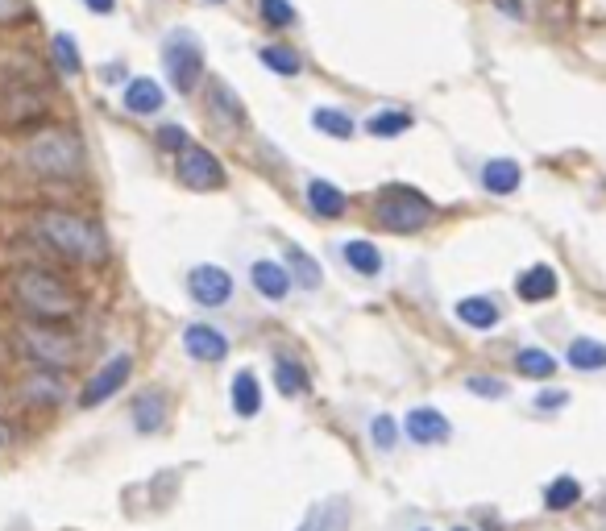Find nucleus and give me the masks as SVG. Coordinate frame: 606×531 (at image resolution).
Returning <instances> with one entry per match:
<instances>
[{
  "label": "nucleus",
  "instance_id": "f257e3e1",
  "mask_svg": "<svg viewBox=\"0 0 606 531\" xmlns=\"http://www.w3.org/2000/svg\"><path fill=\"white\" fill-rule=\"evenodd\" d=\"M38 237L54 249V254H63L71 262H84V266H96L108 254L104 233L92 225V220L75 216V212H63V208L38 212Z\"/></svg>",
  "mask_w": 606,
  "mask_h": 531
},
{
  "label": "nucleus",
  "instance_id": "f03ea898",
  "mask_svg": "<svg viewBox=\"0 0 606 531\" xmlns=\"http://www.w3.org/2000/svg\"><path fill=\"white\" fill-rule=\"evenodd\" d=\"M13 299H17L30 316H38L42 324L67 320L75 307H79L75 291L63 283V278H54V274H46V270H21V274H13Z\"/></svg>",
  "mask_w": 606,
  "mask_h": 531
},
{
  "label": "nucleus",
  "instance_id": "7ed1b4c3",
  "mask_svg": "<svg viewBox=\"0 0 606 531\" xmlns=\"http://www.w3.org/2000/svg\"><path fill=\"white\" fill-rule=\"evenodd\" d=\"M25 162L42 179H75L84 171V146L75 142V133L67 129H42L25 146Z\"/></svg>",
  "mask_w": 606,
  "mask_h": 531
},
{
  "label": "nucleus",
  "instance_id": "20e7f679",
  "mask_svg": "<svg viewBox=\"0 0 606 531\" xmlns=\"http://www.w3.org/2000/svg\"><path fill=\"white\" fill-rule=\"evenodd\" d=\"M374 216H378V225L387 229V233H420V229H428L432 220H436V208L424 200L420 191L395 187V191H387L378 200Z\"/></svg>",
  "mask_w": 606,
  "mask_h": 531
},
{
  "label": "nucleus",
  "instance_id": "39448f33",
  "mask_svg": "<svg viewBox=\"0 0 606 531\" xmlns=\"http://www.w3.org/2000/svg\"><path fill=\"white\" fill-rule=\"evenodd\" d=\"M21 349L30 361H38L42 370H67L79 357V345H75L71 332L50 328V324H25L21 328Z\"/></svg>",
  "mask_w": 606,
  "mask_h": 531
},
{
  "label": "nucleus",
  "instance_id": "423d86ee",
  "mask_svg": "<svg viewBox=\"0 0 606 531\" xmlns=\"http://www.w3.org/2000/svg\"><path fill=\"white\" fill-rule=\"evenodd\" d=\"M162 63H167V75L179 92H191L204 75V50L196 42V34L191 30H175L167 38V46H162Z\"/></svg>",
  "mask_w": 606,
  "mask_h": 531
},
{
  "label": "nucleus",
  "instance_id": "0eeeda50",
  "mask_svg": "<svg viewBox=\"0 0 606 531\" xmlns=\"http://www.w3.org/2000/svg\"><path fill=\"white\" fill-rule=\"evenodd\" d=\"M179 183L191 187V191H212L225 183V166H220V158L204 146H187L179 154Z\"/></svg>",
  "mask_w": 606,
  "mask_h": 531
},
{
  "label": "nucleus",
  "instance_id": "6e6552de",
  "mask_svg": "<svg viewBox=\"0 0 606 531\" xmlns=\"http://www.w3.org/2000/svg\"><path fill=\"white\" fill-rule=\"evenodd\" d=\"M187 291L200 307H225L233 299V278L220 266H196L187 274Z\"/></svg>",
  "mask_w": 606,
  "mask_h": 531
},
{
  "label": "nucleus",
  "instance_id": "1a4fd4ad",
  "mask_svg": "<svg viewBox=\"0 0 606 531\" xmlns=\"http://www.w3.org/2000/svg\"><path fill=\"white\" fill-rule=\"evenodd\" d=\"M129 374H133V357H129V353H117L113 361H104V366L96 370V378L84 386L79 403H84V407H96V403H104V399H113L117 390L129 382Z\"/></svg>",
  "mask_w": 606,
  "mask_h": 531
},
{
  "label": "nucleus",
  "instance_id": "9d476101",
  "mask_svg": "<svg viewBox=\"0 0 606 531\" xmlns=\"http://www.w3.org/2000/svg\"><path fill=\"white\" fill-rule=\"evenodd\" d=\"M183 349H187V357L204 361V366H216V361L229 357L225 332L212 328V324H187V332H183Z\"/></svg>",
  "mask_w": 606,
  "mask_h": 531
},
{
  "label": "nucleus",
  "instance_id": "9b49d317",
  "mask_svg": "<svg viewBox=\"0 0 606 531\" xmlns=\"http://www.w3.org/2000/svg\"><path fill=\"white\" fill-rule=\"evenodd\" d=\"M403 428H407V436L416 440V444H445L449 432H453V424H449V419L440 415L436 407H416V411H407Z\"/></svg>",
  "mask_w": 606,
  "mask_h": 531
},
{
  "label": "nucleus",
  "instance_id": "f8f14e48",
  "mask_svg": "<svg viewBox=\"0 0 606 531\" xmlns=\"http://www.w3.org/2000/svg\"><path fill=\"white\" fill-rule=\"evenodd\" d=\"M349 515H353L349 498H324L303 515L299 531H349Z\"/></svg>",
  "mask_w": 606,
  "mask_h": 531
},
{
  "label": "nucleus",
  "instance_id": "ddd939ff",
  "mask_svg": "<svg viewBox=\"0 0 606 531\" xmlns=\"http://www.w3.org/2000/svg\"><path fill=\"white\" fill-rule=\"evenodd\" d=\"M250 278H254V287L266 295V299H287V291H291V270L283 266V262H270V258H258L254 262V270H250Z\"/></svg>",
  "mask_w": 606,
  "mask_h": 531
},
{
  "label": "nucleus",
  "instance_id": "4468645a",
  "mask_svg": "<svg viewBox=\"0 0 606 531\" xmlns=\"http://www.w3.org/2000/svg\"><path fill=\"white\" fill-rule=\"evenodd\" d=\"M515 291H519L523 303H544V299H553V295H557V270H553V266H532V270H523L519 283H515Z\"/></svg>",
  "mask_w": 606,
  "mask_h": 531
},
{
  "label": "nucleus",
  "instance_id": "2eb2a0df",
  "mask_svg": "<svg viewBox=\"0 0 606 531\" xmlns=\"http://www.w3.org/2000/svg\"><path fill=\"white\" fill-rule=\"evenodd\" d=\"M519 179H523V171H519L515 158H494V162L482 166V187L490 195H511L519 187Z\"/></svg>",
  "mask_w": 606,
  "mask_h": 531
},
{
  "label": "nucleus",
  "instance_id": "dca6fc26",
  "mask_svg": "<svg viewBox=\"0 0 606 531\" xmlns=\"http://www.w3.org/2000/svg\"><path fill=\"white\" fill-rule=\"evenodd\" d=\"M125 108L137 117H150L162 108V88L154 79H129V88H125Z\"/></svg>",
  "mask_w": 606,
  "mask_h": 531
},
{
  "label": "nucleus",
  "instance_id": "f3484780",
  "mask_svg": "<svg viewBox=\"0 0 606 531\" xmlns=\"http://www.w3.org/2000/svg\"><path fill=\"white\" fill-rule=\"evenodd\" d=\"M233 411H237L241 419H254V415L262 411V386H258V378H254L250 370L233 374Z\"/></svg>",
  "mask_w": 606,
  "mask_h": 531
},
{
  "label": "nucleus",
  "instance_id": "a211bd4d",
  "mask_svg": "<svg viewBox=\"0 0 606 531\" xmlns=\"http://www.w3.org/2000/svg\"><path fill=\"white\" fill-rule=\"evenodd\" d=\"M133 424H137V432H158L167 424V399H162L158 390H146V395L133 403Z\"/></svg>",
  "mask_w": 606,
  "mask_h": 531
},
{
  "label": "nucleus",
  "instance_id": "6ab92c4d",
  "mask_svg": "<svg viewBox=\"0 0 606 531\" xmlns=\"http://www.w3.org/2000/svg\"><path fill=\"white\" fill-rule=\"evenodd\" d=\"M308 204H312V212H320L324 220L345 216V195H341L333 183H324V179H312V183H308Z\"/></svg>",
  "mask_w": 606,
  "mask_h": 531
},
{
  "label": "nucleus",
  "instance_id": "aec40b11",
  "mask_svg": "<svg viewBox=\"0 0 606 531\" xmlns=\"http://www.w3.org/2000/svg\"><path fill=\"white\" fill-rule=\"evenodd\" d=\"M457 320L482 332V328H494V324H499V307H494V299H486V295L461 299V303H457Z\"/></svg>",
  "mask_w": 606,
  "mask_h": 531
},
{
  "label": "nucleus",
  "instance_id": "412c9836",
  "mask_svg": "<svg viewBox=\"0 0 606 531\" xmlns=\"http://www.w3.org/2000/svg\"><path fill=\"white\" fill-rule=\"evenodd\" d=\"M569 366H573V370H586V374L606 370V345H602V341H590V337H577V341L569 345Z\"/></svg>",
  "mask_w": 606,
  "mask_h": 531
},
{
  "label": "nucleus",
  "instance_id": "4be33fe9",
  "mask_svg": "<svg viewBox=\"0 0 606 531\" xmlns=\"http://www.w3.org/2000/svg\"><path fill=\"white\" fill-rule=\"evenodd\" d=\"M345 262L357 270V274H366V278H374V274H382V254H378V245H370V241H345Z\"/></svg>",
  "mask_w": 606,
  "mask_h": 531
},
{
  "label": "nucleus",
  "instance_id": "5701e85b",
  "mask_svg": "<svg viewBox=\"0 0 606 531\" xmlns=\"http://www.w3.org/2000/svg\"><path fill=\"white\" fill-rule=\"evenodd\" d=\"M274 386H279V395L295 399V395H303V390H308V374H303L299 361L279 357V361H274Z\"/></svg>",
  "mask_w": 606,
  "mask_h": 531
},
{
  "label": "nucleus",
  "instance_id": "b1692460",
  "mask_svg": "<svg viewBox=\"0 0 606 531\" xmlns=\"http://www.w3.org/2000/svg\"><path fill=\"white\" fill-rule=\"evenodd\" d=\"M515 366H519L523 378H553L557 374V357L544 353V349H519Z\"/></svg>",
  "mask_w": 606,
  "mask_h": 531
},
{
  "label": "nucleus",
  "instance_id": "393cba45",
  "mask_svg": "<svg viewBox=\"0 0 606 531\" xmlns=\"http://www.w3.org/2000/svg\"><path fill=\"white\" fill-rule=\"evenodd\" d=\"M577 498H582V482H577V478H557L553 486L544 490V507L548 511H569V507H577Z\"/></svg>",
  "mask_w": 606,
  "mask_h": 531
},
{
  "label": "nucleus",
  "instance_id": "a878e982",
  "mask_svg": "<svg viewBox=\"0 0 606 531\" xmlns=\"http://www.w3.org/2000/svg\"><path fill=\"white\" fill-rule=\"evenodd\" d=\"M262 63L274 71V75H299V54L295 50H287V46H266L262 50Z\"/></svg>",
  "mask_w": 606,
  "mask_h": 531
},
{
  "label": "nucleus",
  "instance_id": "bb28decb",
  "mask_svg": "<svg viewBox=\"0 0 606 531\" xmlns=\"http://www.w3.org/2000/svg\"><path fill=\"white\" fill-rule=\"evenodd\" d=\"M312 125H316L320 133H328V137H349V133H353V121H349L345 113H337V108H316Z\"/></svg>",
  "mask_w": 606,
  "mask_h": 531
},
{
  "label": "nucleus",
  "instance_id": "cd10ccee",
  "mask_svg": "<svg viewBox=\"0 0 606 531\" xmlns=\"http://www.w3.org/2000/svg\"><path fill=\"white\" fill-rule=\"evenodd\" d=\"M366 129H370L374 137H399V133L411 129V117H407V113H374V117L366 121Z\"/></svg>",
  "mask_w": 606,
  "mask_h": 531
},
{
  "label": "nucleus",
  "instance_id": "c85d7f7f",
  "mask_svg": "<svg viewBox=\"0 0 606 531\" xmlns=\"http://www.w3.org/2000/svg\"><path fill=\"white\" fill-rule=\"evenodd\" d=\"M291 266H295V278H299V287H320L324 283V274H320V262L316 258H308L303 249H291Z\"/></svg>",
  "mask_w": 606,
  "mask_h": 531
},
{
  "label": "nucleus",
  "instance_id": "c756f323",
  "mask_svg": "<svg viewBox=\"0 0 606 531\" xmlns=\"http://www.w3.org/2000/svg\"><path fill=\"white\" fill-rule=\"evenodd\" d=\"M54 63H59L67 75H79V46L71 42V34H54Z\"/></svg>",
  "mask_w": 606,
  "mask_h": 531
},
{
  "label": "nucleus",
  "instance_id": "7c9ffc66",
  "mask_svg": "<svg viewBox=\"0 0 606 531\" xmlns=\"http://www.w3.org/2000/svg\"><path fill=\"white\" fill-rule=\"evenodd\" d=\"M258 9H262V17H266V25H274V30H283V25L295 21L291 0H258Z\"/></svg>",
  "mask_w": 606,
  "mask_h": 531
},
{
  "label": "nucleus",
  "instance_id": "2f4dec72",
  "mask_svg": "<svg viewBox=\"0 0 606 531\" xmlns=\"http://www.w3.org/2000/svg\"><path fill=\"white\" fill-rule=\"evenodd\" d=\"M370 440H374V449L391 453V449H395V440H399V432H395V419H391V415H378L374 424H370Z\"/></svg>",
  "mask_w": 606,
  "mask_h": 531
},
{
  "label": "nucleus",
  "instance_id": "473e14b6",
  "mask_svg": "<svg viewBox=\"0 0 606 531\" xmlns=\"http://www.w3.org/2000/svg\"><path fill=\"white\" fill-rule=\"evenodd\" d=\"M212 104H216V113H225L233 125L241 121V108H237V100H233V92L225 88V83H212Z\"/></svg>",
  "mask_w": 606,
  "mask_h": 531
},
{
  "label": "nucleus",
  "instance_id": "72a5a7b5",
  "mask_svg": "<svg viewBox=\"0 0 606 531\" xmlns=\"http://www.w3.org/2000/svg\"><path fill=\"white\" fill-rule=\"evenodd\" d=\"M158 146L162 150H187V129L183 125H167V129H158Z\"/></svg>",
  "mask_w": 606,
  "mask_h": 531
},
{
  "label": "nucleus",
  "instance_id": "f704fd0d",
  "mask_svg": "<svg viewBox=\"0 0 606 531\" xmlns=\"http://www.w3.org/2000/svg\"><path fill=\"white\" fill-rule=\"evenodd\" d=\"M465 386H470L474 395H486V399H503V395H507V386H503L499 378H470Z\"/></svg>",
  "mask_w": 606,
  "mask_h": 531
},
{
  "label": "nucleus",
  "instance_id": "c9c22d12",
  "mask_svg": "<svg viewBox=\"0 0 606 531\" xmlns=\"http://www.w3.org/2000/svg\"><path fill=\"white\" fill-rule=\"evenodd\" d=\"M30 17V5L25 0H0V25H13V21H25Z\"/></svg>",
  "mask_w": 606,
  "mask_h": 531
},
{
  "label": "nucleus",
  "instance_id": "e433bc0d",
  "mask_svg": "<svg viewBox=\"0 0 606 531\" xmlns=\"http://www.w3.org/2000/svg\"><path fill=\"white\" fill-rule=\"evenodd\" d=\"M565 399H569L565 390H540V395H536V407H540V411H544V407L557 411V407H565Z\"/></svg>",
  "mask_w": 606,
  "mask_h": 531
},
{
  "label": "nucleus",
  "instance_id": "4c0bfd02",
  "mask_svg": "<svg viewBox=\"0 0 606 531\" xmlns=\"http://www.w3.org/2000/svg\"><path fill=\"white\" fill-rule=\"evenodd\" d=\"M84 5H88L92 13H113V9H117V0H84Z\"/></svg>",
  "mask_w": 606,
  "mask_h": 531
},
{
  "label": "nucleus",
  "instance_id": "58836bf2",
  "mask_svg": "<svg viewBox=\"0 0 606 531\" xmlns=\"http://www.w3.org/2000/svg\"><path fill=\"white\" fill-rule=\"evenodd\" d=\"M494 5H499L503 13H511V17H523V5H519V0H494Z\"/></svg>",
  "mask_w": 606,
  "mask_h": 531
},
{
  "label": "nucleus",
  "instance_id": "ea45409f",
  "mask_svg": "<svg viewBox=\"0 0 606 531\" xmlns=\"http://www.w3.org/2000/svg\"><path fill=\"white\" fill-rule=\"evenodd\" d=\"M121 75H125V71H121V67H117V63H113V67H104V79H108V83H117V79H121Z\"/></svg>",
  "mask_w": 606,
  "mask_h": 531
},
{
  "label": "nucleus",
  "instance_id": "a19ab883",
  "mask_svg": "<svg viewBox=\"0 0 606 531\" xmlns=\"http://www.w3.org/2000/svg\"><path fill=\"white\" fill-rule=\"evenodd\" d=\"M453 531H470V527H453Z\"/></svg>",
  "mask_w": 606,
  "mask_h": 531
},
{
  "label": "nucleus",
  "instance_id": "79ce46f5",
  "mask_svg": "<svg viewBox=\"0 0 606 531\" xmlns=\"http://www.w3.org/2000/svg\"><path fill=\"white\" fill-rule=\"evenodd\" d=\"M420 531H432V527H420Z\"/></svg>",
  "mask_w": 606,
  "mask_h": 531
},
{
  "label": "nucleus",
  "instance_id": "37998d69",
  "mask_svg": "<svg viewBox=\"0 0 606 531\" xmlns=\"http://www.w3.org/2000/svg\"><path fill=\"white\" fill-rule=\"evenodd\" d=\"M212 5H220V0H212Z\"/></svg>",
  "mask_w": 606,
  "mask_h": 531
}]
</instances>
